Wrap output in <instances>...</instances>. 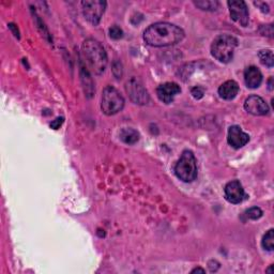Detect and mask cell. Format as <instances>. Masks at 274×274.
I'll use <instances>...</instances> for the list:
<instances>
[{
	"label": "cell",
	"instance_id": "30bf717a",
	"mask_svg": "<svg viewBox=\"0 0 274 274\" xmlns=\"http://www.w3.org/2000/svg\"><path fill=\"white\" fill-rule=\"evenodd\" d=\"M181 92L180 86L176 83H165L162 84L158 87L156 89V94L158 97L160 99V101H162L165 104H169L173 101L175 96Z\"/></svg>",
	"mask_w": 274,
	"mask_h": 274
},
{
	"label": "cell",
	"instance_id": "ac0fdd59",
	"mask_svg": "<svg viewBox=\"0 0 274 274\" xmlns=\"http://www.w3.org/2000/svg\"><path fill=\"white\" fill-rule=\"evenodd\" d=\"M194 5L204 11H217L220 6L216 0H202V2H195Z\"/></svg>",
	"mask_w": 274,
	"mask_h": 274
},
{
	"label": "cell",
	"instance_id": "7c38bea8",
	"mask_svg": "<svg viewBox=\"0 0 274 274\" xmlns=\"http://www.w3.org/2000/svg\"><path fill=\"white\" fill-rule=\"evenodd\" d=\"M227 141L232 148L240 149L248 143V141H250V136H248L245 132H243L240 127L232 126L228 129Z\"/></svg>",
	"mask_w": 274,
	"mask_h": 274
},
{
	"label": "cell",
	"instance_id": "8fae6325",
	"mask_svg": "<svg viewBox=\"0 0 274 274\" xmlns=\"http://www.w3.org/2000/svg\"><path fill=\"white\" fill-rule=\"evenodd\" d=\"M224 192H225V198L230 204H240L245 197L243 186L238 180L228 182Z\"/></svg>",
	"mask_w": 274,
	"mask_h": 274
},
{
	"label": "cell",
	"instance_id": "3957f363",
	"mask_svg": "<svg viewBox=\"0 0 274 274\" xmlns=\"http://www.w3.org/2000/svg\"><path fill=\"white\" fill-rule=\"evenodd\" d=\"M238 46V40L230 34H221L213 40L211 45V54L223 64H228L233 58L236 47Z\"/></svg>",
	"mask_w": 274,
	"mask_h": 274
},
{
	"label": "cell",
	"instance_id": "44dd1931",
	"mask_svg": "<svg viewBox=\"0 0 274 274\" xmlns=\"http://www.w3.org/2000/svg\"><path fill=\"white\" fill-rule=\"evenodd\" d=\"M109 35H110L111 39L119 40L123 36V31H122V29L120 27L113 26L109 29Z\"/></svg>",
	"mask_w": 274,
	"mask_h": 274
},
{
	"label": "cell",
	"instance_id": "d6986e66",
	"mask_svg": "<svg viewBox=\"0 0 274 274\" xmlns=\"http://www.w3.org/2000/svg\"><path fill=\"white\" fill-rule=\"evenodd\" d=\"M261 245L267 251H273L274 248V230L270 229L266 232V234L264 236L263 240H261Z\"/></svg>",
	"mask_w": 274,
	"mask_h": 274
},
{
	"label": "cell",
	"instance_id": "5bb4252c",
	"mask_svg": "<svg viewBox=\"0 0 274 274\" xmlns=\"http://www.w3.org/2000/svg\"><path fill=\"white\" fill-rule=\"evenodd\" d=\"M238 92H239V85L234 81H227L222 84L219 88L220 96L224 100H227V101L233 100L237 96V94H238Z\"/></svg>",
	"mask_w": 274,
	"mask_h": 274
},
{
	"label": "cell",
	"instance_id": "4fadbf2b",
	"mask_svg": "<svg viewBox=\"0 0 274 274\" xmlns=\"http://www.w3.org/2000/svg\"><path fill=\"white\" fill-rule=\"evenodd\" d=\"M244 82L247 88L256 89L260 86L261 82H263V74H261L258 68L254 66L248 67L244 71Z\"/></svg>",
	"mask_w": 274,
	"mask_h": 274
},
{
	"label": "cell",
	"instance_id": "484cf974",
	"mask_svg": "<svg viewBox=\"0 0 274 274\" xmlns=\"http://www.w3.org/2000/svg\"><path fill=\"white\" fill-rule=\"evenodd\" d=\"M272 81H273V79L271 77V79H270V81H269V89H270V90H272V89H273V87H272Z\"/></svg>",
	"mask_w": 274,
	"mask_h": 274
},
{
	"label": "cell",
	"instance_id": "603a6c76",
	"mask_svg": "<svg viewBox=\"0 0 274 274\" xmlns=\"http://www.w3.org/2000/svg\"><path fill=\"white\" fill-rule=\"evenodd\" d=\"M62 123H64V118H57L55 121H53L52 123H51V127L53 128V129H55V130H57V129H59V127L61 126V124Z\"/></svg>",
	"mask_w": 274,
	"mask_h": 274
},
{
	"label": "cell",
	"instance_id": "7a4b0ae2",
	"mask_svg": "<svg viewBox=\"0 0 274 274\" xmlns=\"http://www.w3.org/2000/svg\"><path fill=\"white\" fill-rule=\"evenodd\" d=\"M82 53L88 71L100 75L107 67V54L105 48L94 39L86 40L82 45Z\"/></svg>",
	"mask_w": 274,
	"mask_h": 274
},
{
	"label": "cell",
	"instance_id": "277c9868",
	"mask_svg": "<svg viewBox=\"0 0 274 274\" xmlns=\"http://www.w3.org/2000/svg\"><path fill=\"white\" fill-rule=\"evenodd\" d=\"M175 173L183 182H193L197 178V163L195 155L190 150H184L175 166Z\"/></svg>",
	"mask_w": 274,
	"mask_h": 274
},
{
	"label": "cell",
	"instance_id": "ba28073f",
	"mask_svg": "<svg viewBox=\"0 0 274 274\" xmlns=\"http://www.w3.org/2000/svg\"><path fill=\"white\" fill-rule=\"evenodd\" d=\"M229 7V12L231 18L245 27L248 24V9L247 6L242 0H231L227 3Z\"/></svg>",
	"mask_w": 274,
	"mask_h": 274
},
{
	"label": "cell",
	"instance_id": "9c48e42d",
	"mask_svg": "<svg viewBox=\"0 0 274 274\" xmlns=\"http://www.w3.org/2000/svg\"><path fill=\"white\" fill-rule=\"evenodd\" d=\"M244 108L248 114L254 116H264L269 113V106L263 97L258 95L248 96L244 102Z\"/></svg>",
	"mask_w": 274,
	"mask_h": 274
},
{
	"label": "cell",
	"instance_id": "2e32d148",
	"mask_svg": "<svg viewBox=\"0 0 274 274\" xmlns=\"http://www.w3.org/2000/svg\"><path fill=\"white\" fill-rule=\"evenodd\" d=\"M119 136H120V140L128 145H133V144L139 142V140H140L139 132L134 129H130V128L122 129L119 133Z\"/></svg>",
	"mask_w": 274,
	"mask_h": 274
},
{
	"label": "cell",
	"instance_id": "7402d4cb",
	"mask_svg": "<svg viewBox=\"0 0 274 274\" xmlns=\"http://www.w3.org/2000/svg\"><path fill=\"white\" fill-rule=\"evenodd\" d=\"M191 93L196 100H199L204 96L205 91L202 87H194V88H192V90H191Z\"/></svg>",
	"mask_w": 274,
	"mask_h": 274
},
{
	"label": "cell",
	"instance_id": "8992f818",
	"mask_svg": "<svg viewBox=\"0 0 274 274\" xmlns=\"http://www.w3.org/2000/svg\"><path fill=\"white\" fill-rule=\"evenodd\" d=\"M106 5L107 4L105 2H101V0H86V2H83L82 8L85 18L96 26L104 14Z\"/></svg>",
	"mask_w": 274,
	"mask_h": 274
},
{
	"label": "cell",
	"instance_id": "52a82bcc",
	"mask_svg": "<svg viewBox=\"0 0 274 274\" xmlns=\"http://www.w3.org/2000/svg\"><path fill=\"white\" fill-rule=\"evenodd\" d=\"M126 90L131 99V101L135 104L145 105L149 102V94L143 83L136 77H132L126 84Z\"/></svg>",
	"mask_w": 274,
	"mask_h": 274
},
{
	"label": "cell",
	"instance_id": "ffe728a7",
	"mask_svg": "<svg viewBox=\"0 0 274 274\" xmlns=\"http://www.w3.org/2000/svg\"><path fill=\"white\" fill-rule=\"evenodd\" d=\"M245 216L250 220H258L263 217V211H261V209L258 207H253L246 211Z\"/></svg>",
	"mask_w": 274,
	"mask_h": 274
},
{
	"label": "cell",
	"instance_id": "6da1fadb",
	"mask_svg": "<svg viewBox=\"0 0 274 274\" xmlns=\"http://www.w3.org/2000/svg\"><path fill=\"white\" fill-rule=\"evenodd\" d=\"M184 31L170 23H155L144 31V41L153 47H164L175 45L182 41Z\"/></svg>",
	"mask_w": 274,
	"mask_h": 274
},
{
	"label": "cell",
	"instance_id": "e0dca14e",
	"mask_svg": "<svg viewBox=\"0 0 274 274\" xmlns=\"http://www.w3.org/2000/svg\"><path fill=\"white\" fill-rule=\"evenodd\" d=\"M259 60L261 64L268 68H272L274 66V57L273 52L271 49H265V51H260L258 54Z\"/></svg>",
	"mask_w": 274,
	"mask_h": 274
},
{
	"label": "cell",
	"instance_id": "5b68a950",
	"mask_svg": "<svg viewBox=\"0 0 274 274\" xmlns=\"http://www.w3.org/2000/svg\"><path fill=\"white\" fill-rule=\"evenodd\" d=\"M124 107V97L115 88V87L107 86L104 88L101 97V109L107 116L116 115Z\"/></svg>",
	"mask_w": 274,
	"mask_h": 274
},
{
	"label": "cell",
	"instance_id": "cb8c5ba5",
	"mask_svg": "<svg viewBox=\"0 0 274 274\" xmlns=\"http://www.w3.org/2000/svg\"><path fill=\"white\" fill-rule=\"evenodd\" d=\"M255 5L258 6V7H260V10L263 11L264 13H268V12H269V7L265 3H255Z\"/></svg>",
	"mask_w": 274,
	"mask_h": 274
},
{
	"label": "cell",
	"instance_id": "d4e9b609",
	"mask_svg": "<svg viewBox=\"0 0 274 274\" xmlns=\"http://www.w3.org/2000/svg\"><path fill=\"white\" fill-rule=\"evenodd\" d=\"M196 272H202V273H205L206 270L205 269H202V268H196L192 271V273H196Z\"/></svg>",
	"mask_w": 274,
	"mask_h": 274
},
{
	"label": "cell",
	"instance_id": "9a60e30c",
	"mask_svg": "<svg viewBox=\"0 0 274 274\" xmlns=\"http://www.w3.org/2000/svg\"><path fill=\"white\" fill-rule=\"evenodd\" d=\"M81 76H82V83H83L84 91H85L86 95L88 97H91L95 90H94L92 80L90 77L89 71H88V69H86V67H84V66H81Z\"/></svg>",
	"mask_w": 274,
	"mask_h": 274
}]
</instances>
